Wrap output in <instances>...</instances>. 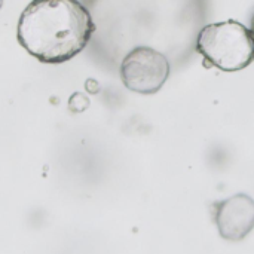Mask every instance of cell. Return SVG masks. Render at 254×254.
<instances>
[{"label": "cell", "mask_w": 254, "mask_h": 254, "mask_svg": "<svg viewBox=\"0 0 254 254\" xmlns=\"http://www.w3.org/2000/svg\"><path fill=\"white\" fill-rule=\"evenodd\" d=\"M95 31L79 0H31L18 19L19 45L43 64H63L80 54Z\"/></svg>", "instance_id": "obj_1"}, {"label": "cell", "mask_w": 254, "mask_h": 254, "mask_svg": "<svg viewBox=\"0 0 254 254\" xmlns=\"http://www.w3.org/2000/svg\"><path fill=\"white\" fill-rule=\"evenodd\" d=\"M196 51L222 71H240L254 61L253 33L235 19L213 22L199 31Z\"/></svg>", "instance_id": "obj_2"}, {"label": "cell", "mask_w": 254, "mask_h": 254, "mask_svg": "<svg viewBox=\"0 0 254 254\" xmlns=\"http://www.w3.org/2000/svg\"><path fill=\"white\" fill-rule=\"evenodd\" d=\"M168 58L150 48L137 46L131 49L121 64V79L124 85L137 94H156L170 77Z\"/></svg>", "instance_id": "obj_3"}, {"label": "cell", "mask_w": 254, "mask_h": 254, "mask_svg": "<svg viewBox=\"0 0 254 254\" xmlns=\"http://www.w3.org/2000/svg\"><path fill=\"white\" fill-rule=\"evenodd\" d=\"M214 222L223 240L243 241L254 229V199L247 193H237L217 202Z\"/></svg>", "instance_id": "obj_4"}, {"label": "cell", "mask_w": 254, "mask_h": 254, "mask_svg": "<svg viewBox=\"0 0 254 254\" xmlns=\"http://www.w3.org/2000/svg\"><path fill=\"white\" fill-rule=\"evenodd\" d=\"M68 106L73 112H83L88 106H89V100L82 95V94H74L70 101H68Z\"/></svg>", "instance_id": "obj_5"}, {"label": "cell", "mask_w": 254, "mask_h": 254, "mask_svg": "<svg viewBox=\"0 0 254 254\" xmlns=\"http://www.w3.org/2000/svg\"><path fill=\"white\" fill-rule=\"evenodd\" d=\"M250 30H252V33H253V37H254V15H253V18H252V27H250Z\"/></svg>", "instance_id": "obj_6"}]
</instances>
